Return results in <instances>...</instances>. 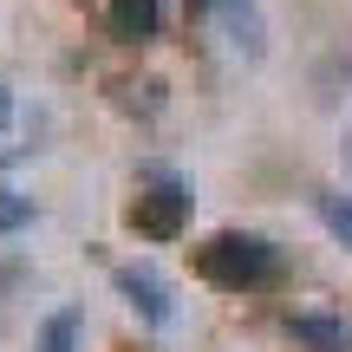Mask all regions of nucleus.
<instances>
[{
	"label": "nucleus",
	"instance_id": "1",
	"mask_svg": "<svg viewBox=\"0 0 352 352\" xmlns=\"http://www.w3.org/2000/svg\"><path fill=\"white\" fill-rule=\"evenodd\" d=\"M196 274L209 280V287H222V294H267V287H280L287 261H280L274 241L222 228V235H209L196 248Z\"/></svg>",
	"mask_w": 352,
	"mask_h": 352
},
{
	"label": "nucleus",
	"instance_id": "2",
	"mask_svg": "<svg viewBox=\"0 0 352 352\" xmlns=\"http://www.w3.org/2000/svg\"><path fill=\"white\" fill-rule=\"evenodd\" d=\"M189 209H196V196H189L183 176H151V189H138L124 209V222L138 228L144 241H176L189 228Z\"/></svg>",
	"mask_w": 352,
	"mask_h": 352
},
{
	"label": "nucleus",
	"instance_id": "3",
	"mask_svg": "<svg viewBox=\"0 0 352 352\" xmlns=\"http://www.w3.org/2000/svg\"><path fill=\"white\" fill-rule=\"evenodd\" d=\"M111 287L131 300V314H138L144 327H170V320H176V307H170V287L151 274V267H118V274H111Z\"/></svg>",
	"mask_w": 352,
	"mask_h": 352
},
{
	"label": "nucleus",
	"instance_id": "4",
	"mask_svg": "<svg viewBox=\"0 0 352 352\" xmlns=\"http://www.w3.org/2000/svg\"><path fill=\"white\" fill-rule=\"evenodd\" d=\"M209 13L228 26V39H235L248 59H261V52H267V20H261V7H254V0H215Z\"/></svg>",
	"mask_w": 352,
	"mask_h": 352
},
{
	"label": "nucleus",
	"instance_id": "5",
	"mask_svg": "<svg viewBox=\"0 0 352 352\" xmlns=\"http://www.w3.org/2000/svg\"><path fill=\"white\" fill-rule=\"evenodd\" d=\"M287 333H294L307 352H352L346 320H333V314H287Z\"/></svg>",
	"mask_w": 352,
	"mask_h": 352
},
{
	"label": "nucleus",
	"instance_id": "6",
	"mask_svg": "<svg viewBox=\"0 0 352 352\" xmlns=\"http://www.w3.org/2000/svg\"><path fill=\"white\" fill-rule=\"evenodd\" d=\"M104 26H111V39H157L164 7L157 0H111L104 7Z\"/></svg>",
	"mask_w": 352,
	"mask_h": 352
},
{
	"label": "nucleus",
	"instance_id": "7",
	"mask_svg": "<svg viewBox=\"0 0 352 352\" xmlns=\"http://www.w3.org/2000/svg\"><path fill=\"white\" fill-rule=\"evenodd\" d=\"M78 333H85V307H59L39 327V352H78Z\"/></svg>",
	"mask_w": 352,
	"mask_h": 352
},
{
	"label": "nucleus",
	"instance_id": "8",
	"mask_svg": "<svg viewBox=\"0 0 352 352\" xmlns=\"http://www.w3.org/2000/svg\"><path fill=\"white\" fill-rule=\"evenodd\" d=\"M314 215H320V228H327L333 241L352 248V196H340V189H314Z\"/></svg>",
	"mask_w": 352,
	"mask_h": 352
},
{
	"label": "nucleus",
	"instance_id": "9",
	"mask_svg": "<svg viewBox=\"0 0 352 352\" xmlns=\"http://www.w3.org/2000/svg\"><path fill=\"white\" fill-rule=\"evenodd\" d=\"M13 228H33V202L13 196V189H0V235H13Z\"/></svg>",
	"mask_w": 352,
	"mask_h": 352
},
{
	"label": "nucleus",
	"instance_id": "10",
	"mask_svg": "<svg viewBox=\"0 0 352 352\" xmlns=\"http://www.w3.org/2000/svg\"><path fill=\"white\" fill-rule=\"evenodd\" d=\"M7 118H13V98H7V85H0V138H7Z\"/></svg>",
	"mask_w": 352,
	"mask_h": 352
},
{
	"label": "nucleus",
	"instance_id": "11",
	"mask_svg": "<svg viewBox=\"0 0 352 352\" xmlns=\"http://www.w3.org/2000/svg\"><path fill=\"white\" fill-rule=\"evenodd\" d=\"M346 176H352V131H346Z\"/></svg>",
	"mask_w": 352,
	"mask_h": 352
},
{
	"label": "nucleus",
	"instance_id": "12",
	"mask_svg": "<svg viewBox=\"0 0 352 352\" xmlns=\"http://www.w3.org/2000/svg\"><path fill=\"white\" fill-rule=\"evenodd\" d=\"M189 7H196V13H209V7H215V0H189Z\"/></svg>",
	"mask_w": 352,
	"mask_h": 352
}]
</instances>
